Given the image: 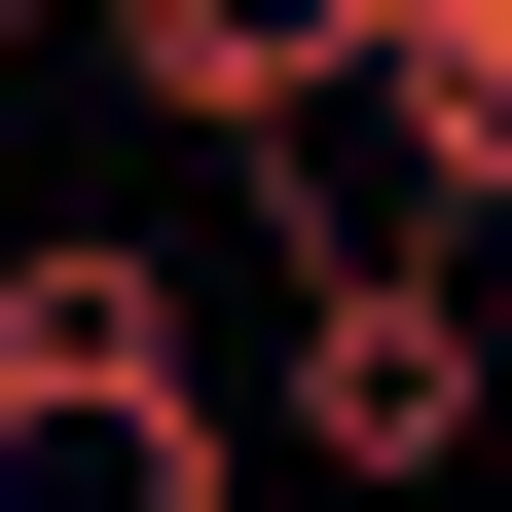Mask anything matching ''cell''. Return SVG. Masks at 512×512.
Segmentation results:
<instances>
[{"label":"cell","instance_id":"6","mask_svg":"<svg viewBox=\"0 0 512 512\" xmlns=\"http://www.w3.org/2000/svg\"><path fill=\"white\" fill-rule=\"evenodd\" d=\"M0 37H110V0H0Z\"/></svg>","mask_w":512,"mask_h":512},{"label":"cell","instance_id":"4","mask_svg":"<svg viewBox=\"0 0 512 512\" xmlns=\"http://www.w3.org/2000/svg\"><path fill=\"white\" fill-rule=\"evenodd\" d=\"M110 366H183V293L110 220H37V256H0V403H110Z\"/></svg>","mask_w":512,"mask_h":512},{"label":"cell","instance_id":"5","mask_svg":"<svg viewBox=\"0 0 512 512\" xmlns=\"http://www.w3.org/2000/svg\"><path fill=\"white\" fill-rule=\"evenodd\" d=\"M403 183L512 256V0H403Z\"/></svg>","mask_w":512,"mask_h":512},{"label":"cell","instance_id":"1","mask_svg":"<svg viewBox=\"0 0 512 512\" xmlns=\"http://www.w3.org/2000/svg\"><path fill=\"white\" fill-rule=\"evenodd\" d=\"M476 293H512L476 220H403V256H293V476H366V512H403V476H476Z\"/></svg>","mask_w":512,"mask_h":512},{"label":"cell","instance_id":"2","mask_svg":"<svg viewBox=\"0 0 512 512\" xmlns=\"http://www.w3.org/2000/svg\"><path fill=\"white\" fill-rule=\"evenodd\" d=\"M110 74L220 110V183H293V147H366V110H403V0H110Z\"/></svg>","mask_w":512,"mask_h":512},{"label":"cell","instance_id":"3","mask_svg":"<svg viewBox=\"0 0 512 512\" xmlns=\"http://www.w3.org/2000/svg\"><path fill=\"white\" fill-rule=\"evenodd\" d=\"M0 512H220V366H110V403H0Z\"/></svg>","mask_w":512,"mask_h":512}]
</instances>
